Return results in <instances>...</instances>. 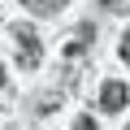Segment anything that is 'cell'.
Masks as SVG:
<instances>
[{
    "mask_svg": "<svg viewBox=\"0 0 130 130\" xmlns=\"http://www.w3.org/2000/svg\"><path fill=\"white\" fill-rule=\"evenodd\" d=\"M74 130H95V121H91V117H78V126H74Z\"/></svg>",
    "mask_w": 130,
    "mask_h": 130,
    "instance_id": "obj_5",
    "label": "cell"
},
{
    "mask_svg": "<svg viewBox=\"0 0 130 130\" xmlns=\"http://www.w3.org/2000/svg\"><path fill=\"white\" fill-rule=\"evenodd\" d=\"M56 5H65V0H26V9H30V13H39V18H43V13H52Z\"/></svg>",
    "mask_w": 130,
    "mask_h": 130,
    "instance_id": "obj_3",
    "label": "cell"
},
{
    "mask_svg": "<svg viewBox=\"0 0 130 130\" xmlns=\"http://www.w3.org/2000/svg\"><path fill=\"white\" fill-rule=\"evenodd\" d=\"M126 104H130V87L117 83V78H108V83L100 87V108H104V113H121Z\"/></svg>",
    "mask_w": 130,
    "mask_h": 130,
    "instance_id": "obj_2",
    "label": "cell"
},
{
    "mask_svg": "<svg viewBox=\"0 0 130 130\" xmlns=\"http://www.w3.org/2000/svg\"><path fill=\"white\" fill-rule=\"evenodd\" d=\"M121 61H130V30L121 35Z\"/></svg>",
    "mask_w": 130,
    "mask_h": 130,
    "instance_id": "obj_4",
    "label": "cell"
},
{
    "mask_svg": "<svg viewBox=\"0 0 130 130\" xmlns=\"http://www.w3.org/2000/svg\"><path fill=\"white\" fill-rule=\"evenodd\" d=\"M0 87H5V65H0Z\"/></svg>",
    "mask_w": 130,
    "mask_h": 130,
    "instance_id": "obj_6",
    "label": "cell"
},
{
    "mask_svg": "<svg viewBox=\"0 0 130 130\" xmlns=\"http://www.w3.org/2000/svg\"><path fill=\"white\" fill-rule=\"evenodd\" d=\"M13 39H18V65H22V70H39V61H43L39 35H35V30H26V26H18V30H13Z\"/></svg>",
    "mask_w": 130,
    "mask_h": 130,
    "instance_id": "obj_1",
    "label": "cell"
}]
</instances>
